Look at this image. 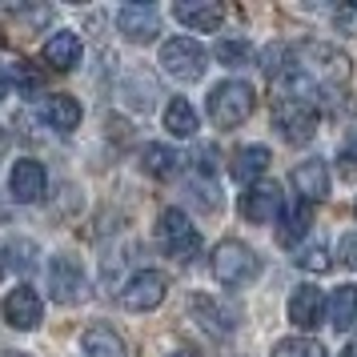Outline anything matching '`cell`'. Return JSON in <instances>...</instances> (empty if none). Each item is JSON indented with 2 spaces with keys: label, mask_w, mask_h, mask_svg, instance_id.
<instances>
[{
  "label": "cell",
  "mask_w": 357,
  "mask_h": 357,
  "mask_svg": "<svg viewBox=\"0 0 357 357\" xmlns=\"http://www.w3.org/2000/svg\"><path fill=\"white\" fill-rule=\"evenodd\" d=\"M341 177L357 181V161H354V157H345V153H341Z\"/></svg>",
  "instance_id": "cell-34"
},
{
  "label": "cell",
  "mask_w": 357,
  "mask_h": 357,
  "mask_svg": "<svg viewBox=\"0 0 357 357\" xmlns=\"http://www.w3.org/2000/svg\"><path fill=\"white\" fill-rule=\"evenodd\" d=\"M169 357H193V354H169Z\"/></svg>",
  "instance_id": "cell-39"
},
{
  "label": "cell",
  "mask_w": 357,
  "mask_h": 357,
  "mask_svg": "<svg viewBox=\"0 0 357 357\" xmlns=\"http://www.w3.org/2000/svg\"><path fill=\"white\" fill-rule=\"evenodd\" d=\"M273 357H325V345L313 337H285L277 341Z\"/></svg>",
  "instance_id": "cell-29"
},
{
  "label": "cell",
  "mask_w": 357,
  "mask_h": 357,
  "mask_svg": "<svg viewBox=\"0 0 357 357\" xmlns=\"http://www.w3.org/2000/svg\"><path fill=\"white\" fill-rule=\"evenodd\" d=\"M40 313H45V305H40V297H36L33 285H17V289L4 297V305H0V317L13 325V329H36L40 325Z\"/></svg>",
  "instance_id": "cell-11"
},
{
  "label": "cell",
  "mask_w": 357,
  "mask_h": 357,
  "mask_svg": "<svg viewBox=\"0 0 357 357\" xmlns=\"http://www.w3.org/2000/svg\"><path fill=\"white\" fill-rule=\"evenodd\" d=\"M157 241H161V249L169 257L177 261H193L201 253V233L181 209H165L157 217Z\"/></svg>",
  "instance_id": "cell-4"
},
{
  "label": "cell",
  "mask_w": 357,
  "mask_h": 357,
  "mask_svg": "<svg viewBox=\"0 0 357 357\" xmlns=\"http://www.w3.org/2000/svg\"><path fill=\"white\" fill-rule=\"evenodd\" d=\"M217 61L229 68H237V65H249L253 61V49H249V40H241V36H225V40H217Z\"/></svg>",
  "instance_id": "cell-27"
},
{
  "label": "cell",
  "mask_w": 357,
  "mask_h": 357,
  "mask_svg": "<svg viewBox=\"0 0 357 357\" xmlns=\"http://www.w3.org/2000/svg\"><path fill=\"white\" fill-rule=\"evenodd\" d=\"M4 265H8V269H17V273H29V269H33L36 265V245L33 241H4Z\"/></svg>",
  "instance_id": "cell-28"
},
{
  "label": "cell",
  "mask_w": 357,
  "mask_h": 357,
  "mask_svg": "<svg viewBox=\"0 0 357 357\" xmlns=\"http://www.w3.org/2000/svg\"><path fill=\"white\" fill-rule=\"evenodd\" d=\"M293 265L305 269V273H325L329 269V249H325V241H305L293 253Z\"/></svg>",
  "instance_id": "cell-26"
},
{
  "label": "cell",
  "mask_w": 357,
  "mask_h": 357,
  "mask_svg": "<svg viewBox=\"0 0 357 357\" xmlns=\"http://www.w3.org/2000/svg\"><path fill=\"white\" fill-rule=\"evenodd\" d=\"M116 29L125 33V40L132 45H153L157 33H161V13L153 4H125L116 13Z\"/></svg>",
  "instance_id": "cell-9"
},
{
  "label": "cell",
  "mask_w": 357,
  "mask_h": 357,
  "mask_svg": "<svg viewBox=\"0 0 357 357\" xmlns=\"http://www.w3.org/2000/svg\"><path fill=\"white\" fill-rule=\"evenodd\" d=\"M309 217H313V205H305V201H293V205H285V209H281V225H277V245L293 249V245L305 237Z\"/></svg>",
  "instance_id": "cell-20"
},
{
  "label": "cell",
  "mask_w": 357,
  "mask_h": 357,
  "mask_svg": "<svg viewBox=\"0 0 357 357\" xmlns=\"http://www.w3.org/2000/svg\"><path fill=\"white\" fill-rule=\"evenodd\" d=\"M40 116H45V125L56 132H73L81 125V100L68 97V93H52V97L40 100Z\"/></svg>",
  "instance_id": "cell-16"
},
{
  "label": "cell",
  "mask_w": 357,
  "mask_h": 357,
  "mask_svg": "<svg viewBox=\"0 0 357 357\" xmlns=\"http://www.w3.org/2000/svg\"><path fill=\"white\" fill-rule=\"evenodd\" d=\"M253 105H257V93H253V84H245V81H221L209 93V116H213V125H221V129L245 125L249 113H253Z\"/></svg>",
  "instance_id": "cell-2"
},
{
  "label": "cell",
  "mask_w": 357,
  "mask_h": 357,
  "mask_svg": "<svg viewBox=\"0 0 357 357\" xmlns=\"http://www.w3.org/2000/svg\"><path fill=\"white\" fill-rule=\"evenodd\" d=\"M165 129L173 132V137H197V129H201L197 109L185 97H173L169 105H165Z\"/></svg>",
  "instance_id": "cell-24"
},
{
  "label": "cell",
  "mask_w": 357,
  "mask_h": 357,
  "mask_svg": "<svg viewBox=\"0 0 357 357\" xmlns=\"http://www.w3.org/2000/svg\"><path fill=\"white\" fill-rule=\"evenodd\" d=\"M49 289H52V301L61 305H81L89 297V281H84V269L77 257L68 253H56L49 261Z\"/></svg>",
  "instance_id": "cell-7"
},
{
  "label": "cell",
  "mask_w": 357,
  "mask_h": 357,
  "mask_svg": "<svg viewBox=\"0 0 357 357\" xmlns=\"http://www.w3.org/2000/svg\"><path fill=\"white\" fill-rule=\"evenodd\" d=\"M317 109L305 100H277L273 105V129L289 141V145H309L317 137Z\"/></svg>",
  "instance_id": "cell-6"
},
{
  "label": "cell",
  "mask_w": 357,
  "mask_h": 357,
  "mask_svg": "<svg viewBox=\"0 0 357 357\" xmlns=\"http://www.w3.org/2000/svg\"><path fill=\"white\" fill-rule=\"evenodd\" d=\"M205 49L197 45L193 36H173V40H165L161 45V68L169 73V77H177V81H201L205 77Z\"/></svg>",
  "instance_id": "cell-5"
},
{
  "label": "cell",
  "mask_w": 357,
  "mask_h": 357,
  "mask_svg": "<svg viewBox=\"0 0 357 357\" xmlns=\"http://www.w3.org/2000/svg\"><path fill=\"white\" fill-rule=\"evenodd\" d=\"M4 93H8V73H4V65H0V100H4Z\"/></svg>",
  "instance_id": "cell-36"
},
{
  "label": "cell",
  "mask_w": 357,
  "mask_h": 357,
  "mask_svg": "<svg viewBox=\"0 0 357 357\" xmlns=\"http://www.w3.org/2000/svg\"><path fill=\"white\" fill-rule=\"evenodd\" d=\"M81 36L77 33H52L49 36V45H45V65L52 68H61V73H68V68H77L81 65Z\"/></svg>",
  "instance_id": "cell-18"
},
{
  "label": "cell",
  "mask_w": 357,
  "mask_h": 357,
  "mask_svg": "<svg viewBox=\"0 0 357 357\" xmlns=\"http://www.w3.org/2000/svg\"><path fill=\"white\" fill-rule=\"evenodd\" d=\"M257 273H261V257L245 241H221L213 249V277L221 285L237 289V285H249Z\"/></svg>",
  "instance_id": "cell-3"
},
{
  "label": "cell",
  "mask_w": 357,
  "mask_h": 357,
  "mask_svg": "<svg viewBox=\"0 0 357 357\" xmlns=\"http://www.w3.org/2000/svg\"><path fill=\"white\" fill-rule=\"evenodd\" d=\"M197 161V157H193ZM217 169V149L213 145H201V173H213Z\"/></svg>",
  "instance_id": "cell-33"
},
{
  "label": "cell",
  "mask_w": 357,
  "mask_h": 357,
  "mask_svg": "<svg viewBox=\"0 0 357 357\" xmlns=\"http://www.w3.org/2000/svg\"><path fill=\"white\" fill-rule=\"evenodd\" d=\"M129 77L141 84V89H132L129 81H121V105L132 109V113H149V109L157 105V97H161V89H157V81H153L149 73H141V68H132Z\"/></svg>",
  "instance_id": "cell-19"
},
{
  "label": "cell",
  "mask_w": 357,
  "mask_h": 357,
  "mask_svg": "<svg viewBox=\"0 0 357 357\" xmlns=\"http://www.w3.org/2000/svg\"><path fill=\"white\" fill-rule=\"evenodd\" d=\"M241 213H245V221H253V225H269L273 217H281V189L273 181L249 185L241 193Z\"/></svg>",
  "instance_id": "cell-10"
},
{
  "label": "cell",
  "mask_w": 357,
  "mask_h": 357,
  "mask_svg": "<svg viewBox=\"0 0 357 357\" xmlns=\"http://www.w3.org/2000/svg\"><path fill=\"white\" fill-rule=\"evenodd\" d=\"M173 17L193 33H217L221 20H225V4H217V0H177Z\"/></svg>",
  "instance_id": "cell-13"
},
{
  "label": "cell",
  "mask_w": 357,
  "mask_h": 357,
  "mask_svg": "<svg viewBox=\"0 0 357 357\" xmlns=\"http://www.w3.org/2000/svg\"><path fill=\"white\" fill-rule=\"evenodd\" d=\"M293 65L305 73L313 84H321L325 93H329V84H345L349 81V56L333 45H325V40H305V45H297L293 49Z\"/></svg>",
  "instance_id": "cell-1"
},
{
  "label": "cell",
  "mask_w": 357,
  "mask_h": 357,
  "mask_svg": "<svg viewBox=\"0 0 357 357\" xmlns=\"http://www.w3.org/2000/svg\"><path fill=\"white\" fill-rule=\"evenodd\" d=\"M325 317V297L317 285H297L289 297V321L297 329H317Z\"/></svg>",
  "instance_id": "cell-15"
},
{
  "label": "cell",
  "mask_w": 357,
  "mask_h": 357,
  "mask_svg": "<svg viewBox=\"0 0 357 357\" xmlns=\"http://www.w3.org/2000/svg\"><path fill=\"white\" fill-rule=\"evenodd\" d=\"M0 357H29V354H0Z\"/></svg>",
  "instance_id": "cell-38"
},
{
  "label": "cell",
  "mask_w": 357,
  "mask_h": 357,
  "mask_svg": "<svg viewBox=\"0 0 357 357\" xmlns=\"http://www.w3.org/2000/svg\"><path fill=\"white\" fill-rule=\"evenodd\" d=\"M141 169H145L149 177H173V173H177L181 169V153L177 149H169V145H161V141H157V145H145L141 149Z\"/></svg>",
  "instance_id": "cell-22"
},
{
  "label": "cell",
  "mask_w": 357,
  "mask_h": 357,
  "mask_svg": "<svg viewBox=\"0 0 357 357\" xmlns=\"http://www.w3.org/2000/svg\"><path fill=\"white\" fill-rule=\"evenodd\" d=\"M0 145H4V132H0Z\"/></svg>",
  "instance_id": "cell-40"
},
{
  "label": "cell",
  "mask_w": 357,
  "mask_h": 357,
  "mask_svg": "<svg viewBox=\"0 0 357 357\" xmlns=\"http://www.w3.org/2000/svg\"><path fill=\"white\" fill-rule=\"evenodd\" d=\"M4 73H8V84L17 81L20 89H24V93H36V89H40V73H33V68L24 65V61H17V65H8Z\"/></svg>",
  "instance_id": "cell-30"
},
{
  "label": "cell",
  "mask_w": 357,
  "mask_h": 357,
  "mask_svg": "<svg viewBox=\"0 0 357 357\" xmlns=\"http://www.w3.org/2000/svg\"><path fill=\"white\" fill-rule=\"evenodd\" d=\"M165 293H169L165 273H157V269H141V273H132L129 281L121 285V305L132 309V313H149V309H157L165 301Z\"/></svg>",
  "instance_id": "cell-8"
},
{
  "label": "cell",
  "mask_w": 357,
  "mask_h": 357,
  "mask_svg": "<svg viewBox=\"0 0 357 357\" xmlns=\"http://www.w3.org/2000/svg\"><path fill=\"white\" fill-rule=\"evenodd\" d=\"M341 357H357V337L349 341V345H345V349H341Z\"/></svg>",
  "instance_id": "cell-37"
},
{
  "label": "cell",
  "mask_w": 357,
  "mask_h": 357,
  "mask_svg": "<svg viewBox=\"0 0 357 357\" xmlns=\"http://www.w3.org/2000/svg\"><path fill=\"white\" fill-rule=\"evenodd\" d=\"M293 189H297V201L305 205H317L329 197V169L325 161H301L293 169Z\"/></svg>",
  "instance_id": "cell-14"
},
{
  "label": "cell",
  "mask_w": 357,
  "mask_h": 357,
  "mask_svg": "<svg viewBox=\"0 0 357 357\" xmlns=\"http://www.w3.org/2000/svg\"><path fill=\"white\" fill-rule=\"evenodd\" d=\"M345 157H354V161H357V132L345 141Z\"/></svg>",
  "instance_id": "cell-35"
},
{
  "label": "cell",
  "mask_w": 357,
  "mask_h": 357,
  "mask_svg": "<svg viewBox=\"0 0 357 357\" xmlns=\"http://www.w3.org/2000/svg\"><path fill=\"white\" fill-rule=\"evenodd\" d=\"M193 313H197V321L205 325V333H213V337H229V333H233V317L221 309V301H213V297H193Z\"/></svg>",
  "instance_id": "cell-23"
},
{
  "label": "cell",
  "mask_w": 357,
  "mask_h": 357,
  "mask_svg": "<svg viewBox=\"0 0 357 357\" xmlns=\"http://www.w3.org/2000/svg\"><path fill=\"white\" fill-rule=\"evenodd\" d=\"M45 185H49V173H45V165L33 161V157H24V161L13 165V173H8V193L24 201V205H33L45 197Z\"/></svg>",
  "instance_id": "cell-12"
},
{
  "label": "cell",
  "mask_w": 357,
  "mask_h": 357,
  "mask_svg": "<svg viewBox=\"0 0 357 357\" xmlns=\"http://www.w3.org/2000/svg\"><path fill=\"white\" fill-rule=\"evenodd\" d=\"M341 265L345 269H357V229L341 237Z\"/></svg>",
  "instance_id": "cell-32"
},
{
  "label": "cell",
  "mask_w": 357,
  "mask_h": 357,
  "mask_svg": "<svg viewBox=\"0 0 357 357\" xmlns=\"http://www.w3.org/2000/svg\"><path fill=\"white\" fill-rule=\"evenodd\" d=\"M81 345H84V354H89V357H129L121 333L109 329V325H93V329H84Z\"/></svg>",
  "instance_id": "cell-21"
},
{
  "label": "cell",
  "mask_w": 357,
  "mask_h": 357,
  "mask_svg": "<svg viewBox=\"0 0 357 357\" xmlns=\"http://www.w3.org/2000/svg\"><path fill=\"white\" fill-rule=\"evenodd\" d=\"M329 321L333 329H349L357 321V289L354 285H337L329 297Z\"/></svg>",
  "instance_id": "cell-25"
},
{
  "label": "cell",
  "mask_w": 357,
  "mask_h": 357,
  "mask_svg": "<svg viewBox=\"0 0 357 357\" xmlns=\"http://www.w3.org/2000/svg\"><path fill=\"white\" fill-rule=\"evenodd\" d=\"M269 161H273V153L265 145H245L233 153V161H229V177L241 181V185H257L261 173L269 169Z\"/></svg>",
  "instance_id": "cell-17"
},
{
  "label": "cell",
  "mask_w": 357,
  "mask_h": 357,
  "mask_svg": "<svg viewBox=\"0 0 357 357\" xmlns=\"http://www.w3.org/2000/svg\"><path fill=\"white\" fill-rule=\"evenodd\" d=\"M333 29L345 33V36H357V4H354V0L333 8Z\"/></svg>",
  "instance_id": "cell-31"
}]
</instances>
